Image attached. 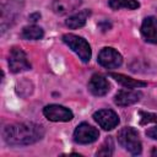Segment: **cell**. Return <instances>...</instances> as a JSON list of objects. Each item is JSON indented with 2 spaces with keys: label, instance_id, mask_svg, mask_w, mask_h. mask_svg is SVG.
Instances as JSON below:
<instances>
[{
  "label": "cell",
  "instance_id": "6da1fadb",
  "mask_svg": "<svg viewBox=\"0 0 157 157\" xmlns=\"http://www.w3.org/2000/svg\"><path fill=\"white\" fill-rule=\"evenodd\" d=\"M44 128L36 123H16L4 128L2 137L7 145L27 146L36 144L44 136Z\"/></svg>",
  "mask_w": 157,
  "mask_h": 157
},
{
  "label": "cell",
  "instance_id": "7a4b0ae2",
  "mask_svg": "<svg viewBox=\"0 0 157 157\" xmlns=\"http://www.w3.org/2000/svg\"><path fill=\"white\" fill-rule=\"evenodd\" d=\"M118 141L125 150H128L134 156L140 155L142 151L139 132L136 129H134L131 126H126V128H123L121 130H119Z\"/></svg>",
  "mask_w": 157,
  "mask_h": 157
},
{
  "label": "cell",
  "instance_id": "3957f363",
  "mask_svg": "<svg viewBox=\"0 0 157 157\" xmlns=\"http://www.w3.org/2000/svg\"><path fill=\"white\" fill-rule=\"evenodd\" d=\"M63 42L74 53H76L77 56L83 63H88L90 61L91 55H92V52H91V47H90L88 42L85 38L78 37L76 34H72V33H67V34H64L63 36Z\"/></svg>",
  "mask_w": 157,
  "mask_h": 157
},
{
  "label": "cell",
  "instance_id": "277c9868",
  "mask_svg": "<svg viewBox=\"0 0 157 157\" xmlns=\"http://www.w3.org/2000/svg\"><path fill=\"white\" fill-rule=\"evenodd\" d=\"M9 66H10V70L13 74L27 71V70L31 69V64L27 59V55L25 54V52L21 48H16V47H13L10 50Z\"/></svg>",
  "mask_w": 157,
  "mask_h": 157
},
{
  "label": "cell",
  "instance_id": "5b68a950",
  "mask_svg": "<svg viewBox=\"0 0 157 157\" xmlns=\"http://www.w3.org/2000/svg\"><path fill=\"white\" fill-rule=\"evenodd\" d=\"M99 137V131L87 123H81L74 131V140L77 144H92Z\"/></svg>",
  "mask_w": 157,
  "mask_h": 157
},
{
  "label": "cell",
  "instance_id": "8992f818",
  "mask_svg": "<svg viewBox=\"0 0 157 157\" xmlns=\"http://www.w3.org/2000/svg\"><path fill=\"white\" fill-rule=\"evenodd\" d=\"M43 114L50 121H70L74 118V114L69 108L59 104L45 105L43 109Z\"/></svg>",
  "mask_w": 157,
  "mask_h": 157
},
{
  "label": "cell",
  "instance_id": "52a82bcc",
  "mask_svg": "<svg viewBox=\"0 0 157 157\" xmlns=\"http://www.w3.org/2000/svg\"><path fill=\"white\" fill-rule=\"evenodd\" d=\"M97 60H98L99 65H102L105 69L119 67L121 65V63H123L121 55L114 48H109V47H105L99 52Z\"/></svg>",
  "mask_w": 157,
  "mask_h": 157
},
{
  "label": "cell",
  "instance_id": "ba28073f",
  "mask_svg": "<svg viewBox=\"0 0 157 157\" xmlns=\"http://www.w3.org/2000/svg\"><path fill=\"white\" fill-rule=\"evenodd\" d=\"M93 119L104 130H112L119 124L118 114L112 109H101L93 114Z\"/></svg>",
  "mask_w": 157,
  "mask_h": 157
},
{
  "label": "cell",
  "instance_id": "9c48e42d",
  "mask_svg": "<svg viewBox=\"0 0 157 157\" xmlns=\"http://www.w3.org/2000/svg\"><path fill=\"white\" fill-rule=\"evenodd\" d=\"M142 97V92L137 91V90H120L115 97H114V102L119 107H126V105H131L136 102H139Z\"/></svg>",
  "mask_w": 157,
  "mask_h": 157
},
{
  "label": "cell",
  "instance_id": "30bf717a",
  "mask_svg": "<svg viewBox=\"0 0 157 157\" xmlns=\"http://www.w3.org/2000/svg\"><path fill=\"white\" fill-rule=\"evenodd\" d=\"M88 90L93 96H104L110 90V85L104 76L94 74L88 82Z\"/></svg>",
  "mask_w": 157,
  "mask_h": 157
},
{
  "label": "cell",
  "instance_id": "8fae6325",
  "mask_svg": "<svg viewBox=\"0 0 157 157\" xmlns=\"http://www.w3.org/2000/svg\"><path fill=\"white\" fill-rule=\"evenodd\" d=\"M141 33L146 42L157 43V17H146L141 25Z\"/></svg>",
  "mask_w": 157,
  "mask_h": 157
},
{
  "label": "cell",
  "instance_id": "7c38bea8",
  "mask_svg": "<svg viewBox=\"0 0 157 157\" xmlns=\"http://www.w3.org/2000/svg\"><path fill=\"white\" fill-rule=\"evenodd\" d=\"M80 5L81 0H52V9L59 16H64L75 11Z\"/></svg>",
  "mask_w": 157,
  "mask_h": 157
},
{
  "label": "cell",
  "instance_id": "4fadbf2b",
  "mask_svg": "<svg viewBox=\"0 0 157 157\" xmlns=\"http://www.w3.org/2000/svg\"><path fill=\"white\" fill-rule=\"evenodd\" d=\"M110 77H113L117 82H119L121 86H124L125 88H137V87H145L147 86V83L145 81H140V80H135L131 78L126 75L123 74H115V72H110L109 74Z\"/></svg>",
  "mask_w": 157,
  "mask_h": 157
},
{
  "label": "cell",
  "instance_id": "5bb4252c",
  "mask_svg": "<svg viewBox=\"0 0 157 157\" xmlns=\"http://www.w3.org/2000/svg\"><path fill=\"white\" fill-rule=\"evenodd\" d=\"M91 15V11L90 10H82L80 12H76L74 13L72 16H70L67 20H66V26L71 29H76V28H80L82 26H85L87 18L90 17Z\"/></svg>",
  "mask_w": 157,
  "mask_h": 157
},
{
  "label": "cell",
  "instance_id": "9a60e30c",
  "mask_svg": "<svg viewBox=\"0 0 157 157\" xmlns=\"http://www.w3.org/2000/svg\"><path fill=\"white\" fill-rule=\"evenodd\" d=\"M21 36H22V38H25V39L37 40V39L43 38V36H44V31H43L39 26L31 25V26H26V27H23Z\"/></svg>",
  "mask_w": 157,
  "mask_h": 157
},
{
  "label": "cell",
  "instance_id": "2e32d148",
  "mask_svg": "<svg viewBox=\"0 0 157 157\" xmlns=\"http://www.w3.org/2000/svg\"><path fill=\"white\" fill-rule=\"evenodd\" d=\"M109 6L113 10H120V9L135 10L140 7V4L136 0H109Z\"/></svg>",
  "mask_w": 157,
  "mask_h": 157
},
{
  "label": "cell",
  "instance_id": "e0dca14e",
  "mask_svg": "<svg viewBox=\"0 0 157 157\" xmlns=\"http://www.w3.org/2000/svg\"><path fill=\"white\" fill-rule=\"evenodd\" d=\"M113 150H114V145H113V141L112 139H107L104 141V144L102 145V147L97 151V156H105V157H109L113 155Z\"/></svg>",
  "mask_w": 157,
  "mask_h": 157
},
{
  "label": "cell",
  "instance_id": "ac0fdd59",
  "mask_svg": "<svg viewBox=\"0 0 157 157\" xmlns=\"http://www.w3.org/2000/svg\"><path fill=\"white\" fill-rule=\"evenodd\" d=\"M141 115V123H150V121H157V115L156 114H150V113H140Z\"/></svg>",
  "mask_w": 157,
  "mask_h": 157
},
{
  "label": "cell",
  "instance_id": "d6986e66",
  "mask_svg": "<svg viewBox=\"0 0 157 157\" xmlns=\"http://www.w3.org/2000/svg\"><path fill=\"white\" fill-rule=\"evenodd\" d=\"M146 135L153 140H157V126H153V128H150L146 130Z\"/></svg>",
  "mask_w": 157,
  "mask_h": 157
},
{
  "label": "cell",
  "instance_id": "ffe728a7",
  "mask_svg": "<svg viewBox=\"0 0 157 157\" xmlns=\"http://www.w3.org/2000/svg\"><path fill=\"white\" fill-rule=\"evenodd\" d=\"M29 18H31L32 21H37V20L40 18V15H39V13H33V15L29 16Z\"/></svg>",
  "mask_w": 157,
  "mask_h": 157
},
{
  "label": "cell",
  "instance_id": "44dd1931",
  "mask_svg": "<svg viewBox=\"0 0 157 157\" xmlns=\"http://www.w3.org/2000/svg\"><path fill=\"white\" fill-rule=\"evenodd\" d=\"M151 156H157V148H153L151 151Z\"/></svg>",
  "mask_w": 157,
  "mask_h": 157
}]
</instances>
